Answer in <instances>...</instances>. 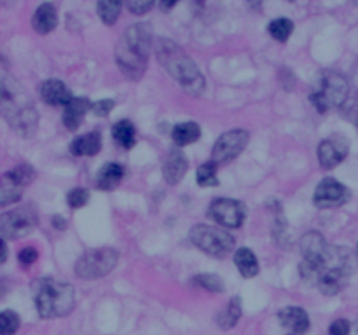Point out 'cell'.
Here are the masks:
<instances>
[{"mask_svg":"<svg viewBox=\"0 0 358 335\" xmlns=\"http://www.w3.org/2000/svg\"><path fill=\"white\" fill-rule=\"evenodd\" d=\"M0 110L6 123L22 137H32L39 124L37 108L25 87L12 77L2 76L0 86Z\"/></svg>","mask_w":358,"mask_h":335,"instance_id":"6da1fadb","label":"cell"},{"mask_svg":"<svg viewBox=\"0 0 358 335\" xmlns=\"http://www.w3.org/2000/svg\"><path fill=\"white\" fill-rule=\"evenodd\" d=\"M154 49L148 23L131 25L116 46V62L123 76L131 80H140L147 70L148 56Z\"/></svg>","mask_w":358,"mask_h":335,"instance_id":"7a4b0ae2","label":"cell"},{"mask_svg":"<svg viewBox=\"0 0 358 335\" xmlns=\"http://www.w3.org/2000/svg\"><path fill=\"white\" fill-rule=\"evenodd\" d=\"M154 53H156L161 67L171 77H175L191 96H199L203 93L205 79L199 72V67L192 62L191 56L177 42L168 39H157L154 42Z\"/></svg>","mask_w":358,"mask_h":335,"instance_id":"3957f363","label":"cell"},{"mask_svg":"<svg viewBox=\"0 0 358 335\" xmlns=\"http://www.w3.org/2000/svg\"><path fill=\"white\" fill-rule=\"evenodd\" d=\"M35 307L40 318H62L72 313L76 306V292L69 283L58 282L53 277H40L33 285Z\"/></svg>","mask_w":358,"mask_h":335,"instance_id":"277c9868","label":"cell"},{"mask_svg":"<svg viewBox=\"0 0 358 335\" xmlns=\"http://www.w3.org/2000/svg\"><path fill=\"white\" fill-rule=\"evenodd\" d=\"M348 93H350L348 80L341 74L327 70L320 76L318 84L309 100L320 114H325L330 108H343L348 101Z\"/></svg>","mask_w":358,"mask_h":335,"instance_id":"5b68a950","label":"cell"},{"mask_svg":"<svg viewBox=\"0 0 358 335\" xmlns=\"http://www.w3.org/2000/svg\"><path fill=\"white\" fill-rule=\"evenodd\" d=\"M192 245L215 259H224L235 250V238L224 227L198 223L189 232Z\"/></svg>","mask_w":358,"mask_h":335,"instance_id":"8992f818","label":"cell"},{"mask_svg":"<svg viewBox=\"0 0 358 335\" xmlns=\"http://www.w3.org/2000/svg\"><path fill=\"white\" fill-rule=\"evenodd\" d=\"M119 260V253L114 248L91 250L76 262V274L83 280H98L112 273Z\"/></svg>","mask_w":358,"mask_h":335,"instance_id":"52a82bcc","label":"cell"},{"mask_svg":"<svg viewBox=\"0 0 358 335\" xmlns=\"http://www.w3.org/2000/svg\"><path fill=\"white\" fill-rule=\"evenodd\" d=\"M37 225V213L30 206H22L0 216V234L2 239H19L28 236Z\"/></svg>","mask_w":358,"mask_h":335,"instance_id":"ba28073f","label":"cell"},{"mask_svg":"<svg viewBox=\"0 0 358 335\" xmlns=\"http://www.w3.org/2000/svg\"><path fill=\"white\" fill-rule=\"evenodd\" d=\"M35 180V170L28 164H19L2 175L0 182V206H8L22 198L23 191Z\"/></svg>","mask_w":358,"mask_h":335,"instance_id":"9c48e42d","label":"cell"},{"mask_svg":"<svg viewBox=\"0 0 358 335\" xmlns=\"http://www.w3.org/2000/svg\"><path fill=\"white\" fill-rule=\"evenodd\" d=\"M248 131L245 130H232L221 135L219 140L215 141L214 151H212V162L221 166L235 161V159L245 151L246 144H248Z\"/></svg>","mask_w":358,"mask_h":335,"instance_id":"30bf717a","label":"cell"},{"mask_svg":"<svg viewBox=\"0 0 358 335\" xmlns=\"http://www.w3.org/2000/svg\"><path fill=\"white\" fill-rule=\"evenodd\" d=\"M208 216L224 229H239L245 222L246 209L241 201L229 198H219L208 208Z\"/></svg>","mask_w":358,"mask_h":335,"instance_id":"8fae6325","label":"cell"},{"mask_svg":"<svg viewBox=\"0 0 358 335\" xmlns=\"http://www.w3.org/2000/svg\"><path fill=\"white\" fill-rule=\"evenodd\" d=\"M351 199V191L346 185L341 184L336 178H323L315 189L313 194V203L316 208L329 209V208H339V206L346 205Z\"/></svg>","mask_w":358,"mask_h":335,"instance_id":"7c38bea8","label":"cell"},{"mask_svg":"<svg viewBox=\"0 0 358 335\" xmlns=\"http://www.w3.org/2000/svg\"><path fill=\"white\" fill-rule=\"evenodd\" d=\"M348 152H350V141L344 135L337 133L320 141L316 155H318V162L322 168L332 170L346 159Z\"/></svg>","mask_w":358,"mask_h":335,"instance_id":"4fadbf2b","label":"cell"},{"mask_svg":"<svg viewBox=\"0 0 358 335\" xmlns=\"http://www.w3.org/2000/svg\"><path fill=\"white\" fill-rule=\"evenodd\" d=\"M39 93L47 105L53 107H67L74 100L72 91L67 87V84L60 79H47L40 84Z\"/></svg>","mask_w":358,"mask_h":335,"instance_id":"5bb4252c","label":"cell"},{"mask_svg":"<svg viewBox=\"0 0 358 335\" xmlns=\"http://www.w3.org/2000/svg\"><path fill=\"white\" fill-rule=\"evenodd\" d=\"M280 323L289 328L293 335H302L309 328V316L302 307L290 306L278 313Z\"/></svg>","mask_w":358,"mask_h":335,"instance_id":"9a60e30c","label":"cell"},{"mask_svg":"<svg viewBox=\"0 0 358 335\" xmlns=\"http://www.w3.org/2000/svg\"><path fill=\"white\" fill-rule=\"evenodd\" d=\"M189 168V162L185 159V155L182 154L180 151H171L170 155L167 157L163 164V177L164 180L168 182L170 185H177L182 178L185 177Z\"/></svg>","mask_w":358,"mask_h":335,"instance_id":"2e32d148","label":"cell"},{"mask_svg":"<svg viewBox=\"0 0 358 335\" xmlns=\"http://www.w3.org/2000/svg\"><path fill=\"white\" fill-rule=\"evenodd\" d=\"M93 103L87 98H74L63 110V124L67 130L76 131L77 128L83 124L84 117H86L87 110H91Z\"/></svg>","mask_w":358,"mask_h":335,"instance_id":"e0dca14e","label":"cell"},{"mask_svg":"<svg viewBox=\"0 0 358 335\" xmlns=\"http://www.w3.org/2000/svg\"><path fill=\"white\" fill-rule=\"evenodd\" d=\"M124 166L119 162H107L96 175V187L100 191H114L124 178Z\"/></svg>","mask_w":358,"mask_h":335,"instance_id":"ac0fdd59","label":"cell"},{"mask_svg":"<svg viewBox=\"0 0 358 335\" xmlns=\"http://www.w3.org/2000/svg\"><path fill=\"white\" fill-rule=\"evenodd\" d=\"M101 151V135L98 131L80 135L70 145V152L76 157H91Z\"/></svg>","mask_w":358,"mask_h":335,"instance_id":"d6986e66","label":"cell"},{"mask_svg":"<svg viewBox=\"0 0 358 335\" xmlns=\"http://www.w3.org/2000/svg\"><path fill=\"white\" fill-rule=\"evenodd\" d=\"M58 25V11L53 4H42L37 8L35 15L32 18V26L37 33H46L53 32Z\"/></svg>","mask_w":358,"mask_h":335,"instance_id":"ffe728a7","label":"cell"},{"mask_svg":"<svg viewBox=\"0 0 358 335\" xmlns=\"http://www.w3.org/2000/svg\"><path fill=\"white\" fill-rule=\"evenodd\" d=\"M241 314H243L241 299H239V297H232V299L228 302V306L217 314L219 328H222V330H231V328H235L236 325H238Z\"/></svg>","mask_w":358,"mask_h":335,"instance_id":"44dd1931","label":"cell"},{"mask_svg":"<svg viewBox=\"0 0 358 335\" xmlns=\"http://www.w3.org/2000/svg\"><path fill=\"white\" fill-rule=\"evenodd\" d=\"M235 264L243 277H253L259 274V260L250 248H238L235 252Z\"/></svg>","mask_w":358,"mask_h":335,"instance_id":"7402d4cb","label":"cell"},{"mask_svg":"<svg viewBox=\"0 0 358 335\" xmlns=\"http://www.w3.org/2000/svg\"><path fill=\"white\" fill-rule=\"evenodd\" d=\"M201 137V128L198 123H180L171 130V140L178 145V147H185L194 141L199 140Z\"/></svg>","mask_w":358,"mask_h":335,"instance_id":"603a6c76","label":"cell"},{"mask_svg":"<svg viewBox=\"0 0 358 335\" xmlns=\"http://www.w3.org/2000/svg\"><path fill=\"white\" fill-rule=\"evenodd\" d=\"M112 137L123 148L135 147V144H137V130H135V124L128 119L119 121V123L114 124Z\"/></svg>","mask_w":358,"mask_h":335,"instance_id":"cb8c5ba5","label":"cell"},{"mask_svg":"<svg viewBox=\"0 0 358 335\" xmlns=\"http://www.w3.org/2000/svg\"><path fill=\"white\" fill-rule=\"evenodd\" d=\"M121 9H123V2L121 0H100L96 4V11L100 19L105 25H114L117 22L121 15Z\"/></svg>","mask_w":358,"mask_h":335,"instance_id":"d4e9b609","label":"cell"},{"mask_svg":"<svg viewBox=\"0 0 358 335\" xmlns=\"http://www.w3.org/2000/svg\"><path fill=\"white\" fill-rule=\"evenodd\" d=\"M196 182L199 187H217L219 177H217V164L212 161L205 162L196 171Z\"/></svg>","mask_w":358,"mask_h":335,"instance_id":"484cf974","label":"cell"},{"mask_svg":"<svg viewBox=\"0 0 358 335\" xmlns=\"http://www.w3.org/2000/svg\"><path fill=\"white\" fill-rule=\"evenodd\" d=\"M268 32L269 35L275 40H278V42H287L293 32V23L287 18L273 19L268 26Z\"/></svg>","mask_w":358,"mask_h":335,"instance_id":"4316f807","label":"cell"},{"mask_svg":"<svg viewBox=\"0 0 358 335\" xmlns=\"http://www.w3.org/2000/svg\"><path fill=\"white\" fill-rule=\"evenodd\" d=\"M192 283L212 293L224 292V283L217 274H198V276L192 277Z\"/></svg>","mask_w":358,"mask_h":335,"instance_id":"83f0119b","label":"cell"},{"mask_svg":"<svg viewBox=\"0 0 358 335\" xmlns=\"http://www.w3.org/2000/svg\"><path fill=\"white\" fill-rule=\"evenodd\" d=\"M19 325H22V320L15 311H2V314H0V334L15 335L19 330Z\"/></svg>","mask_w":358,"mask_h":335,"instance_id":"f1b7e54d","label":"cell"},{"mask_svg":"<svg viewBox=\"0 0 358 335\" xmlns=\"http://www.w3.org/2000/svg\"><path fill=\"white\" fill-rule=\"evenodd\" d=\"M90 201V191L83 187H76L67 194V203L70 208H83Z\"/></svg>","mask_w":358,"mask_h":335,"instance_id":"f546056e","label":"cell"},{"mask_svg":"<svg viewBox=\"0 0 358 335\" xmlns=\"http://www.w3.org/2000/svg\"><path fill=\"white\" fill-rule=\"evenodd\" d=\"M126 8L133 15L142 16L154 8V0H130V2H126Z\"/></svg>","mask_w":358,"mask_h":335,"instance_id":"4dcf8cb0","label":"cell"},{"mask_svg":"<svg viewBox=\"0 0 358 335\" xmlns=\"http://www.w3.org/2000/svg\"><path fill=\"white\" fill-rule=\"evenodd\" d=\"M343 114H344V117H346V119H350L351 123L357 124V126H358V91L355 93L353 98H350V100L344 103Z\"/></svg>","mask_w":358,"mask_h":335,"instance_id":"1f68e13d","label":"cell"},{"mask_svg":"<svg viewBox=\"0 0 358 335\" xmlns=\"http://www.w3.org/2000/svg\"><path fill=\"white\" fill-rule=\"evenodd\" d=\"M114 107H116V101L110 100V98H105V100H98L96 103H93V107H91V112H93L94 116L105 117V116H109L110 112L114 110Z\"/></svg>","mask_w":358,"mask_h":335,"instance_id":"d6a6232c","label":"cell"},{"mask_svg":"<svg viewBox=\"0 0 358 335\" xmlns=\"http://www.w3.org/2000/svg\"><path fill=\"white\" fill-rule=\"evenodd\" d=\"M37 259H39V252H37L33 246H25L23 250H19L18 262L22 264L23 267H30L32 264L37 262Z\"/></svg>","mask_w":358,"mask_h":335,"instance_id":"836d02e7","label":"cell"},{"mask_svg":"<svg viewBox=\"0 0 358 335\" xmlns=\"http://www.w3.org/2000/svg\"><path fill=\"white\" fill-rule=\"evenodd\" d=\"M350 330H351L350 321L341 318V320L332 321V325H330V328H329V334L330 335H350Z\"/></svg>","mask_w":358,"mask_h":335,"instance_id":"e575fe53","label":"cell"},{"mask_svg":"<svg viewBox=\"0 0 358 335\" xmlns=\"http://www.w3.org/2000/svg\"><path fill=\"white\" fill-rule=\"evenodd\" d=\"M53 227L60 229V231H65L67 229V220L63 216H53Z\"/></svg>","mask_w":358,"mask_h":335,"instance_id":"d590c367","label":"cell"},{"mask_svg":"<svg viewBox=\"0 0 358 335\" xmlns=\"http://www.w3.org/2000/svg\"><path fill=\"white\" fill-rule=\"evenodd\" d=\"M0 248H2V257H0V264H4L8 260V245L6 239H0Z\"/></svg>","mask_w":358,"mask_h":335,"instance_id":"8d00e7d4","label":"cell"},{"mask_svg":"<svg viewBox=\"0 0 358 335\" xmlns=\"http://www.w3.org/2000/svg\"><path fill=\"white\" fill-rule=\"evenodd\" d=\"M175 4H177V0H161L160 8L163 9V11H168V9L175 8Z\"/></svg>","mask_w":358,"mask_h":335,"instance_id":"74e56055","label":"cell"},{"mask_svg":"<svg viewBox=\"0 0 358 335\" xmlns=\"http://www.w3.org/2000/svg\"><path fill=\"white\" fill-rule=\"evenodd\" d=\"M289 335H293V334H289Z\"/></svg>","mask_w":358,"mask_h":335,"instance_id":"f35d334b","label":"cell"},{"mask_svg":"<svg viewBox=\"0 0 358 335\" xmlns=\"http://www.w3.org/2000/svg\"><path fill=\"white\" fill-rule=\"evenodd\" d=\"M357 128H358V126H357Z\"/></svg>","mask_w":358,"mask_h":335,"instance_id":"ab89813d","label":"cell"}]
</instances>
